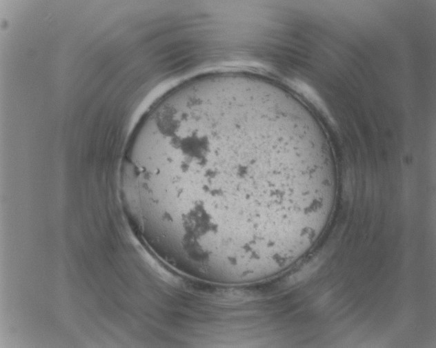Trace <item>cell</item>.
Segmentation results:
<instances>
[{"label":"cell","instance_id":"obj_1","mask_svg":"<svg viewBox=\"0 0 436 348\" xmlns=\"http://www.w3.org/2000/svg\"><path fill=\"white\" fill-rule=\"evenodd\" d=\"M130 180L184 244L246 255L306 227L337 176L328 143L304 110L269 92L227 87L168 106Z\"/></svg>","mask_w":436,"mask_h":348}]
</instances>
